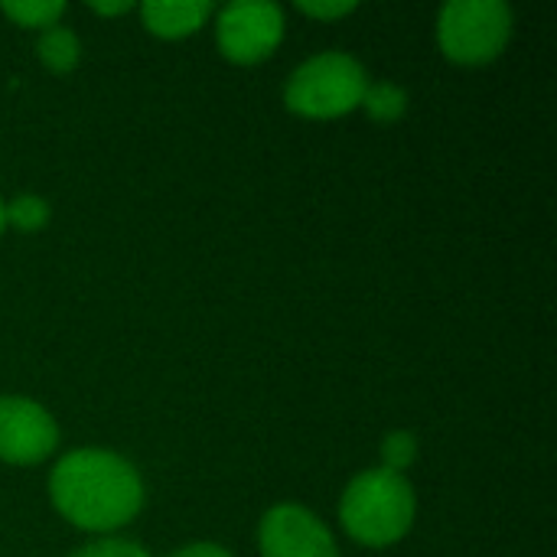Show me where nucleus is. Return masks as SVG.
Listing matches in <instances>:
<instances>
[{"instance_id": "17", "label": "nucleus", "mask_w": 557, "mask_h": 557, "mask_svg": "<svg viewBox=\"0 0 557 557\" xmlns=\"http://www.w3.org/2000/svg\"><path fill=\"white\" fill-rule=\"evenodd\" d=\"M91 10L101 13V16H117V13L134 10V3H127V0H121V3H91Z\"/></svg>"}, {"instance_id": "4", "label": "nucleus", "mask_w": 557, "mask_h": 557, "mask_svg": "<svg viewBox=\"0 0 557 557\" xmlns=\"http://www.w3.org/2000/svg\"><path fill=\"white\" fill-rule=\"evenodd\" d=\"M512 33V10L503 0H454L441 10L437 39L447 59L483 65L496 59Z\"/></svg>"}, {"instance_id": "15", "label": "nucleus", "mask_w": 557, "mask_h": 557, "mask_svg": "<svg viewBox=\"0 0 557 557\" xmlns=\"http://www.w3.org/2000/svg\"><path fill=\"white\" fill-rule=\"evenodd\" d=\"M300 10L313 20H336L356 10V3H300Z\"/></svg>"}, {"instance_id": "12", "label": "nucleus", "mask_w": 557, "mask_h": 557, "mask_svg": "<svg viewBox=\"0 0 557 557\" xmlns=\"http://www.w3.org/2000/svg\"><path fill=\"white\" fill-rule=\"evenodd\" d=\"M3 215L20 232H39L49 222V202L39 196H20L10 206H3Z\"/></svg>"}, {"instance_id": "18", "label": "nucleus", "mask_w": 557, "mask_h": 557, "mask_svg": "<svg viewBox=\"0 0 557 557\" xmlns=\"http://www.w3.org/2000/svg\"><path fill=\"white\" fill-rule=\"evenodd\" d=\"M3 225H7V215H3V202H0V232H3Z\"/></svg>"}, {"instance_id": "13", "label": "nucleus", "mask_w": 557, "mask_h": 557, "mask_svg": "<svg viewBox=\"0 0 557 557\" xmlns=\"http://www.w3.org/2000/svg\"><path fill=\"white\" fill-rule=\"evenodd\" d=\"M414 460H418V441H414V434L395 431V434L385 437V444H382V463H385V467H382V470L401 476Z\"/></svg>"}, {"instance_id": "16", "label": "nucleus", "mask_w": 557, "mask_h": 557, "mask_svg": "<svg viewBox=\"0 0 557 557\" xmlns=\"http://www.w3.org/2000/svg\"><path fill=\"white\" fill-rule=\"evenodd\" d=\"M170 557H232L222 545L212 542H196V545H183L180 552H173Z\"/></svg>"}, {"instance_id": "14", "label": "nucleus", "mask_w": 557, "mask_h": 557, "mask_svg": "<svg viewBox=\"0 0 557 557\" xmlns=\"http://www.w3.org/2000/svg\"><path fill=\"white\" fill-rule=\"evenodd\" d=\"M72 557H150L140 545L134 542H121V539H101V542H91L85 548H78Z\"/></svg>"}, {"instance_id": "10", "label": "nucleus", "mask_w": 557, "mask_h": 557, "mask_svg": "<svg viewBox=\"0 0 557 557\" xmlns=\"http://www.w3.org/2000/svg\"><path fill=\"white\" fill-rule=\"evenodd\" d=\"M0 10L23 29H49L65 13V3L62 0H23V3H3Z\"/></svg>"}, {"instance_id": "8", "label": "nucleus", "mask_w": 557, "mask_h": 557, "mask_svg": "<svg viewBox=\"0 0 557 557\" xmlns=\"http://www.w3.org/2000/svg\"><path fill=\"white\" fill-rule=\"evenodd\" d=\"M209 13H212V3L206 0H153L140 7L144 26L163 39H183L196 33L209 20Z\"/></svg>"}, {"instance_id": "7", "label": "nucleus", "mask_w": 557, "mask_h": 557, "mask_svg": "<svg viewBox=\"0 0 557 557\" xmlns=\"http://www.w3.org/2000/svg\"><path fill=\"white\" fill-rule=\"evenodd\" d=\"M261 557H339L326 525L304 506H274L261 519Z\"/></svg>"}, {"instance_id": "6", "label": "nucleus", "mask_w": 557, "mask_h": 557, "mask_svg": "<svg viewBox=\"0 0 557 557\" xmlns=\"http://www.w3.org/2000/svg\"><path fill=\"white\" fill-rule=\"evenodd\" d=\"M59 444V428L49 411L29 398H0V460L29 467L46 460Z\"/></svg>"}, {"instance_id": "2", "label": "nucleus", "mask_w": 557, "mask_h": 557, "mask_svg": "<svg viewBox=\"0 0 557 557\" xmlns=\"http://www.w3.org/2000/svg\"><path fill=\"white\" fill-rule=\"evenodd\" d=\"M339 522L356 542L369 548L395 545L408 535L414 522V490L398 473L366 470L346 486L339 503Z\"/></svg>"}, {"instance_id": "3", "label": "nucleus", "mask_w": 557, "mask_h": 557, "mask_svg": "<svg viewBox=\"0 0 557 557\" xmlns=\"http://www.w3.org/2000/svg\"><path fill=\"white\" fill-rule=\"evenodd\" d=\"M369 88L366 69L346 52H323L307 59L287 82L284 101L300 117H343L362 108Z\"/></svg>"}, {"instance_id": "1", "label": "nucleus", "mask_w": 557, "mask_h": 557, "mask_svg": "<svg viewBox=\"0 0 557 557\" xmlns=\"http://www.w3.org/2000/svg\"><path fill=\"white\" fill-rule=\"evenodd\" d=\"M49 496L62 519L88 532L121 529L144 506L137 470L108 450L65 454L49 476Z\"/></svg>"}, {"instance_id": "9", "label": "nucleus", "mask_w": 557, "mask_h": 557, "mask_svg": "<svg viewBox=\"0 0 557 557\" xmlns=\"http://www.w3.org/2000/svg\"><path fill=\"white\" fill-rule=\"evenodd\" d=\"M36 52L39 59L46 62V69H52L55 75H65L78 65L82 59V46H78V36L65 26H49L42 29L39 42H36Z\"/></svg>"}, {"instance_id": "11", "label": "nucleus", "mask_w": 557, "mask_h": 557, "mask_svg": "<svg viewBox=\"0 0 557 557\" xmlns=\"http://www.w3.org/2000/svg\"><path fill=\"white\" fill-rule=\"evenodd\" d=\"M362 108L369 111L372 121H398L408 108V95H405V88H398L392 82H379V85L366 88Z\"/></svg>"}, {"instance_id": "5", "label": "nucleus", "mask_w": 557, "mask_h": 557, "mask_svg": "<svg viewBox=\"0 0 557 557\" xmlns=\"http://www.w3.org/2000/svg\"><path fill=\"white\" fill-rule=\"evenodd\" d=\"M215 36H219V49L225 59H232L238 65H255L281 46L284 13L277 3L238 0L219 13Z\"/></svg>"}]
</instances>
